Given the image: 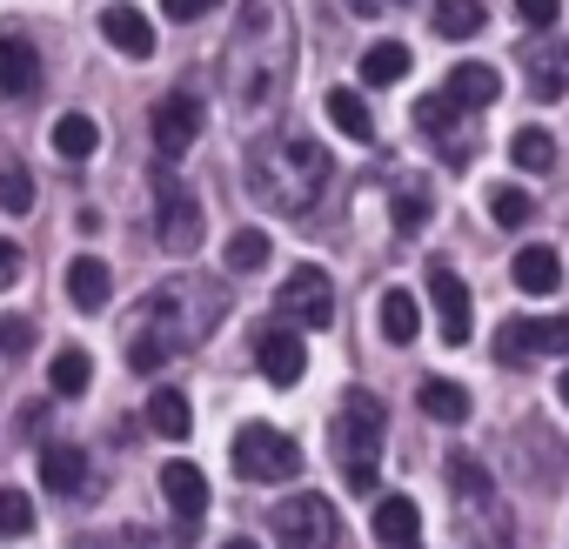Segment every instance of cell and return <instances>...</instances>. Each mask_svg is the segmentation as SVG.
I'll use <instances>...</instances> for the list:
<instances>
[{
    "label": "cell",
    "mask_w": 569,
    "mask_h": 549,
    "mask_svg": "<svg viewBox=\"0 0 569 549\" xmlns=\"http://www.w3.org/2000/svg\"><path fill=\"white\" fill-rule=\"evenodd\" d=\"M336 181V161L316 134L302 128H274L254 154H248V194L274 214H309Z\"/></svg>",
    "instance_id": "6da1fadb"
},
{
    "label": "cell",
    "mask_w": 569,
    "mask_h": 549,
    "mask_svg": "<svg viewBox=\"0 0 569 549\" xmlns=\"http://www.w3.org/2000/svg\"><path fill=\"white\" fill-rule=\"evenodd\" d=\"M281 81H289V21H281L274 0H248L228 48V94L241 114H261L281 101Z\"/></svg>",
    "instance_id": "7a4b0ae2"
},
{
    "label": "cell",
    "mask_w": 569,
    "mask_h": 549,
    "mask_svg": "<svg viewBox=\"0 0 569 549\" xmlns=\"http://www.w3.org/2000/svg\"><path fill=\"white\" fill-rule=\"evenodd\" d=\"M188 302V289L174 282V289H154L141 309H134V336H128V369H141V376H154L161 362H174L194 336H201V322L181 309Z\"/></svg>",
    "instance_id": "3957f363"
},
{
    "label": "cell",
    "mask_w": 569,
    "mask_h": 549,
    "mask_svg": "<svg viewBox=\"0 0 569 549\" xmlns=\"http://www.w3.org/2000/svg\"><path fill=\"white\" fill-rule=\"evenodd\" d=\"M336 462L342 482L356 496H376V469H382V402L369 389H349L336 409Z\"/></svg>",
    "instance_id": "277c9868"
},
{
    "label": "cell",
    "mask_w": 569,
    "mask_h": 549,
    "mask_svg": "<svg viewBox=\"0 0 569 549\" xmlns=\"http://www.w3.org/2000/svg\"><path fill=\"white\" fill-rule=\"evenodd\" d=\"M234 469H241L248 482H289V476L302 469V442L281 436V429H268V422H248V429L234 436Z\"/></svg>",
    "instance_id": "5b68a950"
},
{
    "label": "cell",
    "mask_w": 569,
    "mask_h": 549,
    "mask_svg": "<svg viewBox=\"0 0 569 549\" xmlns=\"http://www.w3.org/2000/svg\"><path fill=\"white\" fill-rule=\"evenodd\" d=\"M274 309L289 329H329L336 322V289H329V274L316 261H302L296 274H281V289H274Z\"/></svg>",
    "instance_id": "8992f818"
},
{
    "label": "cell",
    "mask_w": 569,
    "mask_h": 549,
    "mask_svg": "<svg viewBox=\"0 0 569 549\" xmlns=\"http://www.w3.org/2000/svg\"><path fill=\"white\" fill-rule=\"evenodd\" d=\"M268 529H274V549H336V509H329L322 496H289V502H274Z\"/></svg>",
    "instance_id": "52a82bcc"
},
{
    "label": "cell",
    "mask_w": 569,
    "mask_h": 549,
    "mask_svg": "<svg viewBox=\"0 0 569 549\" xmlns=\"http://www.w3.org/2000/svg\"><path fill=\"white\" fill-rule=\"evenodd\" d=\"M449 482H456V509H462V522H469V529L489 522V542H509V516H502V496H496L489 469H482L476 456H449Z\"/></svg>",
    "instance_id": "ba28073f"
},
{
    "label": "cell",
    "mask_w": 569,
    "mask_h": 549,
    "mask_svg": "<svg viewBox=\"0 0 569 549\" xmlns=\"http://www.w3.org/2000/svg\"><path fill=\"white\" fill-rule=\"evenodd\" d=\"M154 194H161V221H154V241L168 248V254H194L201 248V201L168 174V168H154Z\"/></svg>",
    "instance_id": "9c48e42d"
},
{
    "label": "cell",
    "mask_w": 569,
    "mask_h": 549,
    "mask_svg": "<svg viewBox=\"0 0 569 549\" xmlns=\"http://www.w3.org/2000/svg\"><path fill=\"white\" fill-rule=\"evenodd\" d=\"M254 369L274 382V389H296L309 376V349H302V329L274 322V329H254Z\"/></svg>",
    "instance_id": "30bf717a"
},
{
    "label": "cell",
    "mask_w": 569,
    "mask_h": 549,
    "mask_svg": "<svg viewBox=\"0 0 569 549\" xmlns=\"http://www.w3.org/2000/svg\"><path fill=\"white\" fill-rule=\"evenodd\" d=\"M148 134H154V154H161V161H181V154L201 141V101H194V94H168V101H154Z\"/></svg>",
    "instance_id": "8fae6325"
},
{
    "label": "cell",
    "mask_w": 569,
    "mask_h": 549,
    "mask_svg": "<svg viewBox=\"0 0 569 549\" xmlns=\"http://www.w3.org/2000/svg\"><path fill=\"white\" fill-rule=\"evenodd\" d=\"M429 302H436V322H442V342L449 349H462L469 342V282L462 274H449V268H429Z\"/></svg>",
    "instance_id": "7c38bea8"
},
{
    "label": "cell",
    "mask_w": 569,
    "mask_h": 549,
    "mask_svg": "<svg viewBox=\"0 0 569 549\" xmlns=\"http://www.w3.org/2000/svg\"><path fill=\"white\" fill-rule=\"evenodd\" d=\"M469 114L449 101V94H429V101H416V128L449 154V161H469V128H462Z\"/></svg>",
    "instance_id": "4fadbf2b"
},
{
    "label": "cell",
    "mask_w": 569,
    "mask_h": 549,
    "mask_svg": "<svg viewBox=\"0 0 569 549\" xmlns=\"http://www.w3.org/2000/svg\"><path fill=\"white\" fill-rule=\"evenodd\" d=\"M34 88H41V54H34V41L14 34V28H0V94L21 101V94H34Z\"/></svg>",
    "instance_id": "5bb4252c"
},
{
    "label": "cell",
    "mask_w": 569,
    "mask_h": 549,
    "mask_svg": "<svg viewBox=\"0 0 569 549\" xmlns=\"http://www.w3.org/2000/svg\"><path fill=\"white\" fill-rule=\"evenodd\" d=\"M442 94H449V101H456L462 114H482V108H489V101L502 94V74H496L489 61H456V68H449V88H442Z\"/></svg>",
    "instance_id": "9a60e30c"
},
{
    "label": "cell",
    "mask_w": 569,
    "mask_h": 549,
    "mask_svg": "<svg viewBox=\"0 0 569 549\" xmlns=\"http://www.w3.org/2000/svg\"><path fill=\"white\" fill-rule=\"evenodd\" d=\"M509 282H516L522 296H556V289H562V261H556V248H549V241H536V248H516V261H509Z\"/></svg>",
    "instance_id": "2e32d148"
},
{
    "label": "cell",
    "mask_w": 569,
    "mask_h": 549,
    "mask_svg": "<svg viewBox=\"0 0 569 549\" xmlns=\"http://www.w3.org/2000/svg\"><path fill=\"white\" fill-rule=\"evenodd\" d=\"M101 34H108V48H121L128 61H148V54H154V21H148L141 8H101Z\"/></svg>",
    "instance_id": "e0dca14e"
},
{
    "label": "cell",
    "mask_w": 569,
    "mask_h": 549,
    "mask_svg": "<svg viewBox=\"0 0 569 549\" xmlns=\"http://www.w3.org/2000/svg\"><path fill=\"white\" fill-rule=\"evenodd\" d=\"M161 496H168V509H174L181 522H201V516H208V476H201L194 462H168V469H161Z\"/></svg>",
    "instance_id": "ac0fdd59"
},
{
    "label": "cell",
    "mask_w": 569,
    "mask_h": 549,
    "mask_svg": "<svg viewBox=\"0 0 569 549\" xmlns=\"http://www.w3.org/2000/svg\"><path fill=\"white\" fill-rule=\"evenodd\" d=\"M108 296H114L108 261H101V254H74V261H68V302L94 316V309H108Z\"/></svg>",
    "instance_id": "d6986e66"
},
{
    "label": "cell",
    "mask_w": 569,
    "mask_h": 549,
    "mask_svg": "<svg viewBox=\"0 0 569 549\" xmlns=\"http://www.w3.org/2000/svg\"><path fill=\"white\" fill-rule=\"evenodd\" d=\"M81 482H88V456H81V442H41V489H54V496H81Z\"/></svg>",
    "instance_id": "ffe728a7"
},
{
    "label": "cell",
    "mask_w": 569,
    "mask_h": 549,
    "mask_svg": "<svg viewBox=\"0 0 569 549\" xmlns=\"http://www.w3.org/2000/svg\"><path fill=\"white\" fill-rule=\"evenodd\" d=\"M416 536H422V509H416V496H382V502H376V542L402 549V542H416Z\"/></svg>",
    "instance_id": "44dd1931"
},
{
    "label": "cell",
    "mask_w": 569,
    "mask_h": 549,
    "mask_svg": "<svg viewBox=\"0 0 569 549\" xmlns=\"http://www.w3.org/2000/svg\"><path fill=\"white\" fill-rule=\"evenodd\" d=\"M416 402H422V416H436V422H469V389L449 382V376H429V382L416 389Z\"/></svg>",
    "instance_id": "7402d4cb"
},
{
    "label": "cell",
    "mask_w": 569,
    "mask_h": 549,
    "mask_svg": "<svg viewBox=\"0 0 569 549\" xmlns=\"http://www.w3.org/2000/svg\"><path fill=\"white\" fill-rule=\"evenodd\" d=\"M188 422H194V409H188V396L161 382V389L148 396V429H154V436H168V442H181V436H188Z\"/></svg>",
    "instance_id": "603a6c76"
},
{
    "label": "cell",
    "mask_w": 569,
    "mask_h": 549,
    "mask_svg": "<svg viewBox=\"0 0 569 549\" xmlns=\"http://www.w3.org/2000/svg\"><path fill=\"white\" fill-rule=\"evenodd\" d=\"M529 94H536V101H562V94H569V48L529 54Z\"/></svg>",
    "instance_id": "cb8c5ba5"
},
{
    "label": "cell",
    "mask_w": 569,
    "mask_h": 549,
    "mask_svg": "<svg viewBox=\"0 0 569 549\" xmlns=\"http://www.w3.org/2000/svg\"><path fill=\"white\" fill-rule=\"evenodd\" d=\"M356 68H362V81H369V88H396V81L409 74V48H402V41H376Z\"/></svg>",
    "instance_id": "d4e9b609"
},
{
    "label": "cell",
    "mask_w": 569,
    "mask_h": 549,
    "mask_svg": "<svg viewBox=\"0 0 569 549\" xmlns=\"http://www.w3.org/2000/svg\"><path fill=\"white\" fill-rule=\"evenodd\" d=\"M329 121H336L349 141H376V114H369V101H362L356 88H336V94H329Z\"/></svg>",
    "instance_id": "484cf974"
},
{
    "label": "cell",
    "mask_w": 569,
    "mask_h": 549,
    "mask_svg": "<svg viewBox=\"0 0 569 549\" xmlns=\"http://www.w3.org/2000/svg\"><path fill=\"white\" fill-rule=\"evenodd\" d=\"M94 148H101L94 114H61V121H54V154H61V161H88Z\"/></svg>",
    "instance_id": "4316f807"
},
{
    "label": "cell",
    "mask_w": 569,
    "mask_h": 549,
    "mask_svg": "<svg viewBox=\"0 0 569 549\" xmlns=\"http://www.w3.org/2000/svg\"><path fill=\"white\" fill-rule=\"evenodd\" d=\"M416 329H422L416 296H409V289H389V296H382V336H389L396 349H409V342H416Z\"/></svg>",
    "instance_id": "83f0119b"
},
{
    "label": "cell",
    "mask_w": 569,
    "mask_h": 549,
    "mask_svg": "<svg viewBox=\"0 0 569 549\" xmlns=\"http://www.w3.org/2000/svg\"><path fill=\"white\" fill-rule=\"evenodd\" d=\"M88 382H94L88 349H61V356L48 362V389H54V396H88Z\"/></svg>",
    "instance_id": "f1b7e54d"
},
{
    "label": "cell",
    "mask_w": 569,
    "mask_h": 549,
    "mask_svg": "<svg viewBox=\"0 0 569 549\" xmlns=\"http://www.w3.org/2000/svg\"><path fill=\"white\" fill-rule=\"evenodd\" d=\"M429 21H436L442 41H469V34L482 28V0H436V14H429Z\"/></svg>",
    "instance_id": "f546056e"
},
{
    "label": "cell",
    "mask_w": 569,
    "mask_h": 549,
    "mask_svg": "<svg viewBox=\"0 0 569 549\" xmlns=\"http://www.w3.org/2000/svg\"><path fill=\"white\" fill-rule=\"evenodd\" d=\"M509 161H516V168H529V174L556 168V134H549V128H516V141H509Z\"/></svg>",
    "instance_id": "4dcf8cb0"
},
{
    "label": "cell",
    "mask_w": 569,
    "mask_h": 549,
    "mask_svg": "<svg viewBox=\"0 0 569 549\" xmlns=\"http://www.w3.org/2000/svg\"><path fill=\"white\" fill-rule=\"evenodd\" d=\"M221 254H228V268H234V274H254V268L268 261V234H261V228H234Z\"/></svg>",
    "instance_id": "1f68e13d"
},
{
    "label": "cell",
    "mask_w": 569,
    "mask_h": 549,
    "mask_svg": "<svg viewBox=\"0 0 569 549\" xmlns=\"http://www.w3.org/2000/svg\"><path fill=\"white\" fill-rule=\"evenodd\" d=\"M28 529H34L28 489H0V536H28Z\"/></svg>",
    "instance_id": "d6a6232c"
},
{
    "label": "cell",
    "mask_w": 569,
    "mask_h": 549,
    "mask_svg": "<svg viewBox=\"0 0 569 549\" xmlns=\"http://www.w3.org/2000/svg\"><path fill=\"white\" fill-rule=\"evenodd\" d=\"M489 214H496V228H529V194L522 188H489Z\"/></svg>",
    "instance_id": "836d02e7"
},
{
    "label": "cell",
    "mask_w": 569,
    "mask_h": 549,
    "mask_svg": "<svg viewBox=\"0 0 569 549\" xmlns=\"http://www.w3.org/2000/svg\"><path fill=\"white\" fill-rule=\"evenodd\" d=\"M0 208H8V214L34 208V174L28 168H0Z\"/></svg>",
    "instance_id": "e575fe53"
},
{
    "label": "cell",
    "mask_w": 569,
    "mask_h": 549,
    "mask_svg": "<svg viewBox=\"0 0 569 549\" xmlns=\"http://www.w3.org/2000/svg\"><path fill=\"white\" fill-rule=\"evenodd\" d=\"M529 342H536V356H569V316H542V322H529Z\"/></svg>",
    "instance_id": "d590c367"
},
{
    "label": "cell",
    "mask_w": 569,
    "mask_h": 549,
    "mask_svg": "<svg viewBox=\"0 0 569 549\" xmlns=\"http://www.w3.org/2000/svg\"><path fill=\"white\" fill-rule=\"evenodd\" d=\"M496 356H502V362H522V356H536V342H529V316H509V322H502V336H496Z\"/></svg>",
    "instance_id": "8d00e7d4"
},
{
    "label": "cell",
    "mask_w": 569,
    "mask_h": 549,
    "mask_svg": "<svg viewBox=\"0 0 569 549\" xmlns=\"http://www.w3.org/2000/svg\"><path fill=\"white\" fill-rule=\"evenodd\" d=\"M28 349H34L28 316H0V356H28Z\"/></svg>",
    "instance_id": "74e56055"
},
{
    "label": "cell",
    "mask_w": 569,
    "mask_h": 549,
    "mask_svg": "<svg viewBox=\"0 0 569 549\" xmlns=\"http://www.w3.org/2000/svg\"><path fill=\"white\" fill-rule=\"evenodd\" d=\"M422 221H429V201H422L416 188H402V194H396V228H402V234H416Z\"/></svg>",
    "instance_id": "f35d334b"
},
{
    "label": "cell",
    "mask_w": 569,
    "mask_h": 549,
    "mask_svg": "<svg viewBox=\"0 0 569 549\" xmlns=\"http://www.w3.org/2000/svg\"><path fill=\"white\" fill-rule=\"evenodd\" d=\"M556 14H562V0H516L522 28H556Z\"/></svg>",
    "instance_id": "ab89813d"
},
{
    "label": "cell",
    "mask_w": 569,
    "mask_h": 549,
    "mask_svg": "<svg viewBox=\"0 0 569 549\" xmlns=\"http://www.w3.org/2000/svg\"><path fill=\"white\" fill-rule=\"evenodd\" d=\"M208 8H221V0H161V14H168V21H181V28H188V21H201Z\"/></svg>",
    "instance_id": "60d3db41"
},
{
    "label": "cell",
    "mask_w": 569,
    "mask_h": 549,
    "mask_svg": "<svg viewBox=\"0 0 569 549\" xmlns=\"http://www.w3.org/2000/svg\"><path fill=\"white\" fill-rule=\"evenodd\" d=\"M14 282H21V248H14V241H0V296H8Z\"/></svg>",
    "instance_id": "b9f144b4"
},
{
    "label": "cell",
    "mask_w": 569,
    "mask_h": 549,
    "mask_svg": "<svg viewBox=\"0 0 569 549\" xmlns=\"http://www.w3.org/2000/svg\"><path fill=\"white\" fill-rule=\"evenodd\" d=\"M389 8H409V0H349V14H389Z\"/></svg>",
    "instance_id": "7bdbcfd3"
},
{
    "label": "cell",
    "mask_w": 569,
    "mask_h": 549,
    "mask_svg": "<svg viewBox=\"0 0 569 549\" xmlns=\"http://www.w3.org/2000/svg\"><path fill=\"white\" fill-rule=\"evenodd\" d=\"M221 549H261V542H248V536H234V542H221Z\"/></svg>",
    "instance_id": "ee69618b"
},
{
    "label": "cell",
    "mask_w": 569,
    "mask_h": 549,
    "mask_svg": "<svg viewBox=\"0 0 569 549\" xmlns=\"http://www.w3.org/2000/svg\"><path fill=\"white\" fill-rule=\"evenodd\" d=\"M556 396H562V409H569V369H562V382H556Z\"/></svg>",
    "instance_id": "f6af8a7d"
},
{
    "label": "cell",
    "mask_w": 569,
    "mask_h": 549,
    "mask_svg": "<svg viewBox=\"0 0 569 549\" xmlns=\"http://www.w3.org/2000/svg\"><path fill=\"white\" fill-rule=\"evenodd\" d=\"M402 549H422V542H402Z\"/></svg>",
    "instance_id": "bcb514c9"
}]
</instances>
